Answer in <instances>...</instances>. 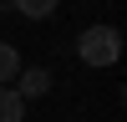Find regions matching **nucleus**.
<instances>
[{"label": "nucleus", "mask_w": 127, "mask_h": 122, "mask_svg": "<svg viewBox=\"0 0 127 122\" xmlns=\"http://www.w3.org/2000/svg\"><path fill=\"white\" fill-rule=\"evenodd\" d=\"M76 56L87 61V66H112V61L122 56V36L117 26H87L76 41Z\"/></svg>", "instance_id": "1"}, {"label": "nucleus", "mask_w": 127, "mask_h": 122, "mask_svg": "<svg viewBox=\"0 0 127 122\" xmlns=\"http://www.w3.org/2000/svg\"><path fill=\"white\" fill-rule=\"evenodd\" d=\"M46 92H51V71H46V66H20V76H15V97H20V102L46 97Z\"/></svg>", "instance_id": "2"}, {"label": "nucleus", "mask_w": 127, "mask_h": 122, "mask_svg": "<svg viewBox=\"0 0 127 122\" xmlns=\"http://www.w3.org/2000/svg\"><path fill=\"white\" fill-rule=\"evenodd\" d=\"M15 76H20V51L0 41V87H15Z\"/></svg>", "instance_id": "3"}, {"label": "nucleus", "mask_w": 127, "mask_h": 122, "mask_svg": "<svg viewBox=\"0 0 127 122\" xmlns=\"http://www.w3.org/2000/svg\"><path fill=\"white\" fill-rule=\"evenodd\" d=\"M10 10H20V15L26 20H46L51 10H56V0H5Z\"/></svg>", "instance_id": "4"}, {"label": "nucleus", "mask_w": 127, "mask_h": 122, "mask_svg": "<svg viewBox=\"0 0 127 122\" xmlns=\"http://www.w3.org/2000/svg\"><path fill=\"white\" fill-rule=\"evenodd\" d=\"M26 117V102L15 97V87H0V122H20Z\"/></svg>", "instance_id": "5"}]
</instances>
